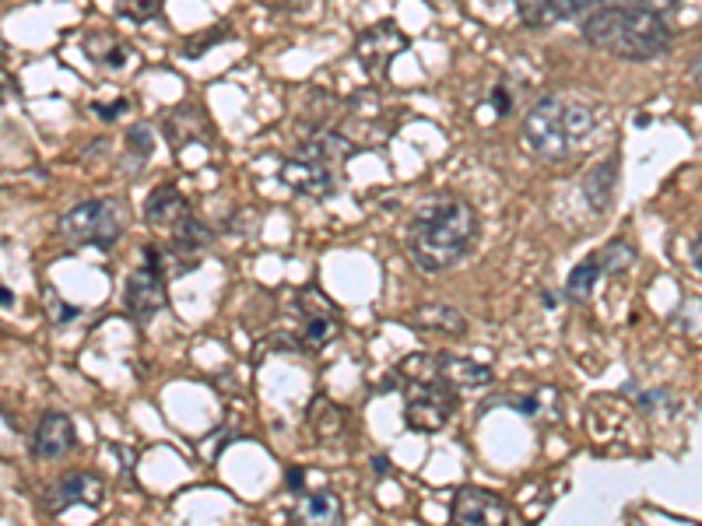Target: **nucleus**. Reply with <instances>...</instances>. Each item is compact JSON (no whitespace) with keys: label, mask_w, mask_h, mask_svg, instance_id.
Here are the masks:
<instances>
[{"label":"nucleus","mask_w":702,"mask_h":526,"mask_svg":"<svg viewBox=\"0 0 702 526\" xmlns=\"http://www.w3.org/2000/svg\"><path fill=\"white\" fill-rule=\"evenodd\" d=\"M475 239H478V210L467 200L442 197L421 204L411 215L404 249H408V257L425 274H442L457 267L475 249Z\"/></svg>","instance_id":"nucleus-1"},{"label":"nucleus","mask_w":702,"mask_h":526,"mask_svg":"<svg viewBox=\"0 0 702 526\" xmlns=\"http://www.w3.org/2000/svg\"><path fill=\"white\" fill-rule=\"evenodd\" d=\"M583 35L593 50L611 53L619 60L647 63L671 50L674 32L664 14L640 8H593L583 14Z\"/></svg>","instance_id":"nucleus-2"},{"label":"nucleus","mask_w":702,"mask_h":526,"mask_svg":"<svg viewBox=\"0 0 702 526\" xmlns=\"http://www.w3.org/2000/svg\"><path fill=\"white\" fill-rule=\"evenodd\" d=\"M593 134V110L583 102L569 99H541L523 120V144L541 162H566L572 152L590 141Z\"/></svg>","instance_id":"nucleus-3"},{"label":"nucleus","mask_w":702,"mask_h":526,"mask_svg":"<svg viewBox=\"0 0 702 526\" xmlns=\"http://www.w3.org/2000/svg\"><path fill=\"white\" fill-rule=\"evenodd\" d=\"M60 231L78 246H102L110 249L120 231H123V218H120V204L110 197H95V200H81L71 210L60 215Z\"/></svg>","instance_id":"nucleus-4"},{"label":"nucleus","mask_w":702,"mask_h":526,"mask_svg":"<svg viewBox=\"0 0 702 526\" xmlns=\"http://www.w3.org/2000/svg\"><path fill=\"white\" fill-rule=\"evenodd\" d=\"M457 390L446 386L439 375L404 379V421L415 432H439L454 414Z\"/></svg>","instance_id":"nucleus-5"},{"label":"nucleus","mask_w":702,"mask_h":526,"mask_svg":"<svg viewBox=\"0 0 702 526\" xmlns=\"http://www.w3.org/2000/svg\"><path fill=\"white\" fill-rule=\"evenodd\" d=\"M123 306L126 312L134 316V320H152L155 312L165 309V281H162V270L144 264L138 267L131 278H126V288H123Z\"/></svg>","instance_id":"nucleus-6"},{"label":"nucleus","mask_w":702,"mask_h":526,"mask_svg":"<svg viewBox=\"0 0 702 526\" xmlns=\"http://www.w3.org/2000/svg\"><path fill=\"white\" fill-rule=\"evenodd\" d=\"M450 519L464 526H499L509 519L506 502L485 488H460L450 505Z\"/></svg>","instance_id":"nucleus-7"},{"label":"nucleus","mask_w":702,"mask_h":526,"mask_svg":"<svg viewBox=\"0 0 702 526\" xmlns=\"http://www.w3.org/2000/svg\"><path fill=\"white\" fill-rule=\"evenodd\" d=\"M74 450V421L63 411H50L42 414L35 439H32V453L39 460H60L63 453Z\"/></svg>","instance_id":"nucleus-8"},{"label":"nucleus","mask_w":702,"mask_h":526,"mask_svg":"<svg viewBox=\"0 0 702 526\" xmlns=\"http://www.w3.org/2000/svg\"><path fill=\"white\" fill-rule=\"evenodd\" d=\"M404 47H408V39H404L390 21L387 25H379L373 32H366L358 39V60H362V68H366L369 74H379V71H387V60L397 56Z\"/></svg>","instance_id":"nucleus-9"},{"label":"nucleus","mask_w":702,"mask_h":526,"mask_svg":"<svg viewBox=\"0 0 702 526\" xmlns=\"http://www.w3.org/2000/svg\"><path fill=\"white\" fill-rule=\"evenodd\" d=\"M99 505L102 502V481L95 474H84V471H74L68 477H60V484L50 492V513H60L68 509V505Z\"/></svg>","instance_id":"nucleus-10"},{"label":"nucleus","mask_w":702,"mask_h":526,"mask_svg":"<svg viewBox=\"0 0 702 526\" xmlns=\"http://www.w3.org/2000/svg\"><path fill=\"white\" fill-rule=\"evenodd\" d=\"M282 179L292 186V194H309V197H330L334 194V176L327 173V165L292 158L282 168Z\"/></svg>","instance_id":"nucleus-11"},{"label":"nucleus","mask_w":702,"mask_h":526,"mask_svg":"<svg viewBox=\"0 0 702 526\" xmlns=\"http://www.w3.org/2000/svg\"><path fill=\"white\" fill-rule=\"evenodd\" d=\"M190 215V204L176 186H155L144 200V218L155 228H176Z\"/></svg>","instance_id":"nucleus-12"},{"label":"nucleus","mask_w":702,"mask_h":526,"mask_svg":"<svg viewBox=\"0 0 702 526\" xmlns=\"http://www.w3.org/2000/svg\"><path fill=\"white\" fill-rule=\"evenodd\" d=\"M436 369H439V379H442V383H446V386H454V390H481V386L492 383V369L471 362V358L439 354V358H436Z\"/></svg>","instance_id":"nucleus-13"},{"label":"nucleus","mask_w":702,"mask_h":526,"mask_svg":"<svg viewBox=\"0 0 702 526\" xmlns=\"http://www.w3.org/2000/svg\"><path fill=\"white\" fill-rule=\"evenodd\" d=\"M614 186H619V162L608 158L598 162L583 179V197L590 204V210H608L614 200Z\"/></svg>","instance_id":"nucleus-14"},{"label":"nucleus","mask_w":702,"mask_h":526,"mask_svg":"<svg viewBox=\"0 0 702 526\" xmlns=\"http://www.w3.org/2000/svg\"><path fill=\"white\" fill-rule=\"evenodd\" d=\"M295 519L299 523H337L342 519V498L334 492H303L295 502Z\"/></svg>","instance_id":"nucleus-15"},{"label":"nucleus","mask_w":702,"mask_h":526,"mask_svg":"<svg viewBox=\"0 0 702 526\" xmlns=\"http://www.w3.org/2000/svg\"><path fill=\"white\" fill-rule=\"evenodd\" d=\"M352 152V144L342 137V134H334V131H316L313 137H306L299 144V155L295 158H303V162H316V165H327L334 158H342Z\"/></svg>","instance_id":"nucleus-16"},{"label":"nucleus","mask_w":702,"mask_h":526,"mask_svg":"<svg viewBox=\"0 0 702 526\" xmlns=\"http://www.w3.org/2000/svg\"><path fill=\"white\" fill-rule=\"evenodd\" d=\"M415 323L421 330H439V333H464L467 320L454 309V306H442V302H429V306H418L415 309Z\"/></svg>","instance_id":"nucleus-17"},{"label":"nucleus","mask_w":702,"mask_h":526,"mask_svg":"<svg viewBox=\"0 0 702 526\" xmlns=\"http://www.w3.org/2000/svg\"><path fill=\"white\" fill-rule=\"evenodd\" d=\"M309 425L316 435H321V442L337 439V435H345V411L330 404V400H316L309 408Z\"/></svg>","instance_id":"nucleus-18"},{"label":"nucleus","mask_w":702,"mask_h":526,"mask_svg":"<svg viewBox=\"0 0 702 526\" xmlns=\"http://www.w3.org/2000/svg\"><path fill=\"white\" fill-rule=\"evenodd\" d=\"M598 281H601V264H598V257H590V260L572 267L569 281H566V295H569L572 302H587Z\"/></svg>","instance_id":"nucleus-19"},{"label":"nucleus","mask_w":702,"mask_h":526,"mask_svg":"<svg viewBox=\"0 0 702 526\" xmlns=\"http://www.w3.org/2000/svg\"><path fill=\"white\" fill-rule=\"evenodd\" d=\"M598 264H601V274L622 278V274H629L632 264H635V246L625 243V239H614V243L604 246V252H598Z\"/></svg>","instance_id":"nucleus-20"},{"label":"nucleus","mask_w":702,"mask_h":526,"mask_svg":"<svg viewBox=\"0 0 702 526\" xmlns=\"http://www.w3.org/2000/svg\"><path fill=\"white\" fill-rule=\"evenodd\" d=\"M517 4V14L527 29H548L551 21H556V8H551V0H513Z\"/></svg>","instance_id":"nucleus-21"},{"label":"nucleus","mask_w":702,"mask_h":526,"mask_svg":"<svg viewBox=\"0 0 702 526\" xmlns=\"http://www.w3.org/2000/svg\"><path fill=\"white\" fill-rule=\"evenodd\" d=\"M342 333V327H337V320H334V312H313L309 320H306V344L309 348H327L334 337Z\"/></svg>","instance_id":"nucleus-22"},{"label":"nucleus","mask_w":702,"mask_h":526,"mask_svg":"<svg viewBox=\"0 0 702 526\" xmlns=\"http://www.w3.org/2000/svg\"><path fill=\"white\" fill-rule=\"evenodd\" d=\"M165 0H120V11L134 21H152L155 14H162Z\"/></svg>","instance_id":"nucleus-23"},{"label":"nucleus","mask_w":702,"mask_h":526,"mask_svg":"<svg viewBox=\"0 0 702 526\" xmlns=\"http://www.w3.org/2000/svg\"><path fill=\"white\" fill-rule=\"evenodd\" d=\"M598 8H640V11H653L668 18L674 0H598Z\"/></svg>","instance_id":"nucleus-24"},{"label":"nucleus","mask_w":702,"mask_h":526,"mask_svg":"<svg viewBox=\"0 0 702 526\" xmlns=\"http://www.w3.org/2000/svg\"><path fill=\"white\" fill-rule=\"evenodd\" d=\"M126 147H134V152L144 158L155 147V131H152V126H144V123L131 126V131H126Z\"/></svg>","instance_id":"nucleus-25"},{"label":"nucleus","mask_w":702,"mask_h":526,"mask_svg":"<svg viewBox=\"0 0 702 526\" xmlns=\"http://www.w3.org/2000/svg\"><path fill=\"white\" fill-rule=\"evenodd\" d=\"M551 8L559 18H583L598 8V0H551Z\"/></svg>","instance_id":"nucleus-26"},{"label":"nucleus","mask_w":702,"mask_h":526,"mask_svg":"<svg viewBox=\"0 0 702 526\" xmlns=\"http://www.w3.org/2000/svg\"><path fill=\"white\" fill-rule=\"evenodd\" d=\"M42 295H47V306H50L53 323H71L74 316H78V309H74V306H63V302H60V295H57L53 288H42Z\"/></svg>","instance_id":"nucleus-27"},{"label":"nucleus","mask_w":702,"mask_h":526,"mask_svg":"<svg viewBox=\"0 0 702 526\" xmlns=\"http://www.w3.org/2000/svg\"><path fill=\"white\" fill-rule=\"evenodd\" d=\"M538 408H541V400H538V396H523V400H517V411H520L523 417H535Z\"/></svg>","instance_id":"nucleus-28"},{"label":"nucleus","mask_w":702,"mask_h":526,"mask_svg":"<svg viewBox=\"0 0 702 526\" xmlns=\"http://www.w3.org/2000/svg\"><path fill=\"white\" fill-rule=\"evenodd\" d=\"M657 400H664V393H661V390H650V393H643V396H640V408H643V411H650V408L657 404Z\"/></svg>","instance_id":"nucleus-29"},{"label":"nucleus","mask_w":702,"mask_h":526,"mask_svg":"<svg viewBox=\"0 0 702 526\" xmlns=\"http://www.w3.org/2000/svg\"><path fill=\"white\" fill-rule=\"evenodd\" d=\"M303 484H306V471L292 467V471H288V488H303Z\"/></svg>","instance_id":"nucleus-30"},{"label":"nucleus","mask_w":702,"mask_h":526,"mask_svg":"<svg viewBox=\"0 0 702 526\" xmlns=\"http://www.w3.org/2000/svg\"><path fill=\"white\" fill-rule=\"evenodd\" d=\"M373 471H376L379 477H387V474H390V460H387V456H376V460H373Z\"/></svg>","instance_id":"nucleus-31"},{"label":"nucleus","mask_w":702,"mask_h":526,"mask_svg":"<svg viewBox=\"0 0 702 526\" xmlns=\"http://www.w3.org/2000/svg\"><path fill=\"white\" fill-rule=\"evenodd\" d=\"M496 110L499 113H509V95L506 92H496Z\"/></svg>","instance_id":"nucleus-32"},{"label":"nucleus","mask_w":702,"mask_h":526,"mask_svg":"<svg viewBox=\"0 0 702 526\" xmlns=\"http://www.w3.org/2000/svg\"><path fill=\"white\" fill-rule=\"evenodd\" d=\"M541 306H545V309H556V306H559V299H556V295H551V291H545V295H541Z\"/></svg>","instance_id":"nucleus-33"},{"label":"nucleus","mask_w":702,"mask_h":526,"mask_svg":"<svg viewBox=\"0 0 702 526\" xmlns=\"http://www.w3.org/2000/svg\"><path fill=\"white\" fill-rule=\"evenodd\" d=\"M11 302H14V295L8 288H0V309H8Z\"/></svg>","instance_id":"nucleus-34"},{"label":"nucleus","mask_w":702,"mask_h":526,"mask_svg":"<svg viewBox=\"0 0 702 526\" xmlns=\"http://www.w3.org/2000/svg\"><path fill=\"white\" fill-rule=\"evenodd\" d=\"M702 264H699V239L692 243V270H699Z\"/></svg>","instance_id":"nucleus-35"},{"label":"nucleus","mask_w":702,"mask_h":526,"mask_svg":"<svg viewBox=\"0 0 702 526\" xmlns=\"http://www.w3.org/2000/svg\"><path fill=\"white\" fill-rule=\"evenodd\" d=\"M4 89H8V81H4V71H0V99H4Z\"/></svg>","instance_id":"nucleus-36"}]
</instances>
